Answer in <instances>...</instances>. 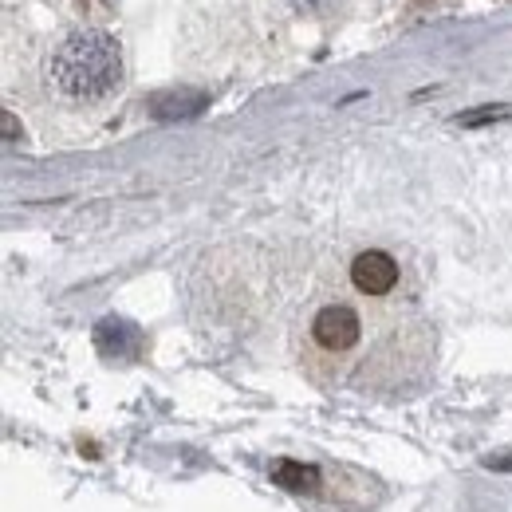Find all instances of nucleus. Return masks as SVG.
Wrapping results in <instances>:
<instances>
[{
    "mask_svg": "<svg viewBox=\"0 0 512 512\" xmlns=\"http://www.w3.org/2000/svg\"><path fill=\"white\" fill-rule=\"evenodd\" d=\"M44 79L60 99L75 107L103 103L123 83V48L103 28H75L48 52Z\"/></svg>",
    "mask_w": 512,
    "mask_h": 512,
    "instance_id": "f257e3e1",
    "label": "nucleus"
},
{
    "mask_svg": "<svg viewBox=\"0 0 512 512\" xmlns=\"http://www.w3.org/2000/svg\"><path fill=\"white\" fill-rule=\"evenodd\" d=\"M308 335H312V343L320 347L323 355H347L363 339V316L343 300L323 304L320 312L312 316V323H308Z\"/></svg>",
    "mask_w": 512,
    "mask_h": 512,
    "instance_id": "f03ea898",
    "label": "nucleus"
},
{
    "mask_svg": "<svg viewBox=\"0 0 512 512\" xmlns=\"http://www.w3.org/2000/svg\"><path fill=\"white\" fill-rule=\"evenodd\" d=\"M398 260L383 249H367V253H359L351 260V284L363 292V296H371V300H383L390 296L394 288H398Z\"/></svg>",
    "mask_w": 512,
    "mask_h": 512,
    "instance_id": "7ed1b4c3",
    "label": "nucleus"
},
{
    "mask_svg": "<svg viewBox=\"0 0 512 512\" xmlns=\"http://www.w3.org/2000/svg\"><path fill=\"white\" fill-rule=\"evenodd\" d=\"M272 481L288 493H316L320 485V469L316 465H304V461H276L272 465Z\"/></svg>",
    "mask_w": 512,
    "mask_h": 512,
    "instance_id": "20e7f679",
    "label": "nucleus"
},
{
    "mask_svg": "<svg viewBox=\"0 0 512 512\" xmlns=\"http://www.w3.org/2000/svg\"><path fill=\"white\" fill-rule=\"evenodd\" d=\"M201 107H205V95H162V99H154V111H158L162 119L193 115V111H201Z\"/></svg>",
    "mask_w": 512,
    "mask_h": 512,
    "instance_id": "39448f33",
    "label": "nucleus"
},
{
    "mask_svg": "<svg viewBox=\"0 0 512 512\" xmlns=\"http://www.w3.org/2000/svg\"><path fill=\"white\" fill-rule=\"evenodd\" d=\"M512 107H481V111H469V115H461L457 123L461 127H485V123H501V119H509Z\"/></svg>",
    "mask_w": 512,
    "mask_h": 512,
    "instance_id": "423d86ee",
    "label": "nucleus"
}]
</instances>
